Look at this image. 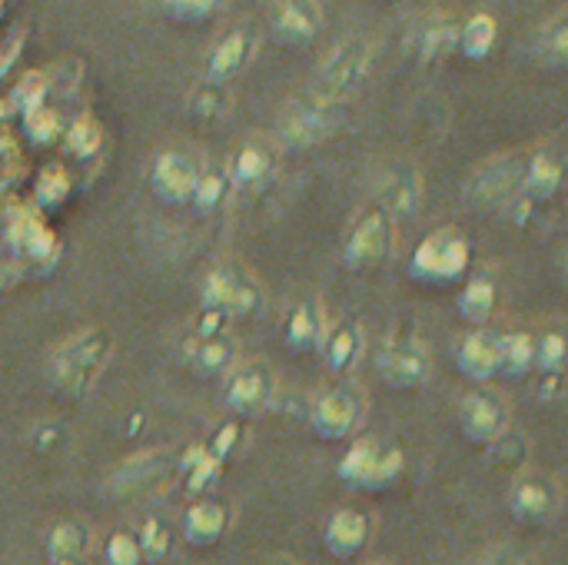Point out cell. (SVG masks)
Instances as JSON below:
<instances>
[{"label": "cell", "mask_w": 568, "mask_h": 565, "mask_svg": "<svg viewBox=\"0 0 568 565\" xmlns=\"http://www.w3.org/2000/svg\"><path fill=\"white\" fill-rule=\"evenodd\" d=\"M376 63V43L369 37H346L339 40L326 60L316 67V77L306 90V100L343 107L346 97L359 93V87L369 80Z\"/></svg>", "instance_id": "cell-1"}, {"label": "cell", "mask_w": 568, "mask_h": 565, "mask_svg": "<svg viewBox=\"0 0 568 565\" xmlns=\"http://www.w3.org/2000/svg\"><path fill=\"white\" fill-rule=\"evenodd\" d=\"M113 356V336L103 326L83 330L77 336H70L50 360V376L53 386L63 396H83L93 390V383L100 380V373L106 370Z\"/></svg>", "instance_id": "cell-2"}, {"label": "cell", "mask_w": 568, "mask_h": 565, "mask_svg": "<svg viewBox=\"0 0 568 565\" xmlns=\"http://www.w3.org/2000/svg\"><path fill=\"white\" fill-rule=\"evenodd\" d=\"M336 473H339V480H346L356 490L383 493V490H393L403 480L406 456H403V450L396 443H389L383 436H363L346 450Z\"/></svg>", "instance_id": "cell-3"}, {"label": "cell", "mask_w": 568, "mask_h": 565, "mask_svg": "<svg viewBox=\"0 0 568 565\" xmlns=\"http://www.w3.org/2000/svg\"><path fill=\"white\" fill-rule=\"evenodd\" d=\"M469 263H473L469 236L456 226H439V230H429L413 250L409 276L429 286H446V283L463 280Z\"/></svg>", "instance_id": "cell-4"}, {"label": "cell", "mask_w": 568, "mask_h": 565, "mask_svg": "<svg viewBox=\"0 0 568 565\" xmlns=\"http://www.w3.org/2000/svg\"><path fill=\"white\" fill-rule=\"evenodd\" d=\"M366 416V396L356 383H336L323 390L310 406V430L323 443H339L359 430Z\"/></svg>", "instance_id": "cell-5"}, {"label": "cell", "mask_w": 568, "mask_h": 565, "mask_svg": "<svg viewBox=\"0 0 568 565\" xmlns=\"http://www.w3.org/2000/svg\"><path fill=\"white\" fill-rule=\"evenodd\" d=\"M339 127H343V107H329L316 100L290 103L276 120V143L286 150H310L329 140L333 133H339Z\"/></svg>", "instance_id": "cell-6"}, {"label": "cell", "mask_w": 568, "mask_h": 565, "mask_svg": "<svg viewBox=\"0 0 568 565\" xmlns=\"http://www.w3.org/2000/svg\"><path fill=\"white\" fill-rule=\"evenodd\" d=\"M7 240H10V256L20 263L23 273L27 270L50 273L60 263L63 246L40 213H13L7 223Z\"/></svg>", "instance_id": "cell-7"}, {"label": "cell", "mask_w": 568, "mask_h": 565, "mask_svg": "<svg viewBox=\"0 0 568 565\" xmlns=\"http://www.w3.org/2000/svg\"><path fill=\"white\" fill-rule=\"evenodd\" d=\"M379 376L393 390H419L433 373V353L416 336H393L379 346L376 356Z\"/></svg>", "instance_id": "cell-8"}, {"label": "cell", "mask_w": 568, "mask_h": 565, "mask_svg": "<svg viewBox=\"0 0 568 565\" xmlns=\"http://www.w3.org/2000/svg\"><path fill=\"white\" fill-rule=\"evenodd\" d=\"M509 420H513V410L506 403V396L493 393V390H473L463 396L459 403V430L466 436V443L473 446H493L499 436L509 433Z\"/></svg>", "instance_id": "cell-9"}, {"label": "cell", "mask_w": 568, "mask_h": 565, "mask_svg": "<svg viewBox=\"0 0 568 565\" xmlns=\"http://www.w3.org/2000/svg\"><path fill=\"white\" fill-rule=\"evenodd\" d=\"M200 170H203V163L190 150H163L150 167V190L166 206L190 203Z\"/></svg>", "instance_id": "cell-10"}, {"label": "cell", "mask_w": 568, "mask_h": 565, "mask_svg": "<svg viewBox=\"0 0 568 565\" xmlns=\"http://www.w3.org/2000/svg\"><path fill=\"white\" fill-rule=\"evenodd\" d=\"M260 306V286L233 266H216L203 280V310H216L226 320L250 316Z\"/></svg>", "instance_id": "cell-11"}, {"label": "cell", "mask_w": 568, "mask_h": 565, "mask_svg": "<svg viewBox=\"0 0 568 565\" xmlns=\"http://www.w3.org/2000/svg\"><path fill=\"white\" fill-rule=\"evenodd\" d=\"M273 390H276L273 370L263 360H256V363L233 366L226 373L223 400H226V406L236 416H256V413H263L273 403Z\"/></svg>", "instance_id": "cell-12"}, {"label": "cell", "mask_w": 568, "mask_h": 565, "mask_svg": "<svg viewBox=\"0 0 568 565\" xmlns=\"http://www.w3.org/2000/svg\"><path fill=\"white\" fill-rule=\"evenodd\" d=\"M389 250H393V220L379 206H373L369 213H363L353 223L343 256L353 270H359V266H373V263L386 260Z\"/></svg>", "instance_id": "cell-13"}, {"label": "cell", "mask_w": 568, "mask_h": 565, "mask_svg": "<svg viewBox=\"0 0 568 565\" xmlns=\"http://www.w3.org/2000/svg\"><path fill=\"white\" fill-rule=\"evenodd\" d=\"M176 473V460L166 453V450H150V453H136L130 460H123L113 473H110V483H106V493L110 496H140L146 490H153L163 476Z\"/></svg>", "instance_id": "cell-14"}, {"label": "cell", "mask_w": 568, "mask_h": 565, "mask_svg": "<svg viewBox=\"0 0 568 565\" xmlns=\"http://www.w3.org/2000/svg\"><path fill=\"white\" fill-rule=\"evenodd\" d=\"M523 160L516 157H493L486 160L466 183V196L476 206H503L516 190H523Z\"/></svg>", "instance_id": "cell-15"}, {"label": "cell", "mask_w": 568, "mask_h": 565, "mask_svg": "<svg viewBox=\"0 0 568 565\" xmlns=\"http://www.w3.org/2000/svg\"><path fill=\"white\" fill-rule=\"evenodd\" d=\"M559 509V493L546 476H519L509 490V513L519 526H546Z\"/></svg>", "instance_id": "cell-16"}, {"label": "cell", "mask_w": 568, "mask_h": 565, "mask_svg": "<svg viewBox=\"0 0 568 565\" xmlns=\"http://www.w3.org/2000/svg\"><path fill=\"white\" fill-rule=\"evenodd\" d=\"M323 3L316 0H286L276 3L270 13V30L273 40L283 47H303L310 43L320 30H323Z\"/></svg>", "instance_id": "cell-17"}, {"label": "cell", "mask_w": 568, "mask_h": 565, "mask_svg": "<svg viewBox=\"0 0 568 565\" xmlns=\"http://www.w3.org/2000/svg\"><path fill=\"white\" fill-rule=\"evenodd\" d=\"M369 539H373V519L363 509H336L323 529V549L339 563L366 553Z\"/></svg>", "instance_id": "cell-18"}, {"label": "cell", "mask_w": 568, "mask_h": 565, "mask_svg": "<svg viewBox=\"0 0 568 565\" xmlns=\"http://www.w3.org/2000/svg\"><path fill=\"white\" fill-rule=\"evenodd\" d=\"M253 50H256V37H253L250 27H233V30H226V33L213 43V50H210V57H206V83L226 87V80H233V77L250 63Z\"/></svg>", "instance_id": "cell-19"}, {"label": "cell", "mask_w": 568, "mask_h": 565, "mask_svg": "<svg viewBox=\"0 0 568 565\" xmlns=\"http://www.w3.org/2000/svg\"><path fill=\"white\" fill-rule=\"evenodd\" d=\"M376 196H379V210L389 216V220H399V216H409L419 210V200H423V176L416 167L409 163H396L383 173L379 186H376Z\"/></svg>", "instance_id": "cell-20"}, {"label": "cell", "mask_w": 568, "mask_h": 565, "mask_svg": "<svg viewBox=\"0 0 568 565\" xmlns=\"http://www.w3.org/2000/svg\"><path fill=\"white\" fill-rule=\"evenodd\" d=\"M180 533H183V539H186L193 549H213V546L230 533V509H226V503L196 500V503L183 513Z\"/></svg>", "instance_id": "cell-21"}, {"label": "cell", "mask_w": 568, "mask_h": 565, "mask_svg": "<svg viewBox=\"0 0 568 565\" xmlns=\"http://www.w3.org/2000/svg\"><path fill=\"white\" fill-rule=\"evenodd\" d=\"M283 336H286V346L293 353H313L323 346L326 340V316H323V306L316 300H300L290 316H286V326H283Z\"/></svg>", "instance_id": "cell-22"}, {"label": "cell", "mask_w": 568, "mask_h": 565, "mask_svg": "<svg viewBox=\"0 0 568 565\" xmlns=\"http://www.w3.org/2000/svg\"><path fill=\"white\" fill-rule=\"evenodd\" d=\"M459 373L473 383H489L493 376H499V346H496V333L476 330L459 343L456 353Z\"/></svg>", "instance_id": "cell-23"}, {"label": "cell", "mask_w": 568, "mask_h": 565, "mask_svg": "<svg viewBox=\"0 0 568 565\" xmlns=\"http://www.w3.org/2000/svg\"><path fill=\"white\" fill-rule=\"evenodd\" d=\"M273 167H276V153L270 143L263 140H250L236 150L233 163H230V183L243 186V190H260L270 176H273Z\"/></svg>", "instance_id": "cell-24"}, {"label": "cell", "mask_w": 568, "mask_h": 565, "mask_svg": "<svg viewBox=\"0 0 568 565\" xmlns=\"http://www.w3.org/2000/svg\"><path fill=\"white\" fill-rule=\"evenodd\" d=\"M47 559L50 565L63 563H87L90 549H93V533L87 523L80 519H67V523H57L50 533H47Z\"/></svg>", "instance_id": "cell-25"}, {"label": "cell", "mask_w": 568, "mask_h": 565, "mask_svg": "<svg viewBox=\"0 0 568 565\" xmlns=\"http://www.w3.org/2000/svg\"><path fill=\"white\" fill-rule=\"evenodd\" d=\"M562 176L566 167L556 153L542 150L536 153L526 167H523V193L529 203H549L559 190H562Z\"/></svg>", "instance_id": "cell-26"}, {"label": "cell", "mask_w": 568, "mask_h": 565, "mask_svg": "<svg viewBox=\"0 0 568 565\" xmlns=\"http://www.w3.org/2000/svg\"><path fill=\"white\" fill-rule=\"evenodd\" d=\"M233 343L226 336H213V340H203V336H186L183 340V360L203 373V376H220V373H230L233 370Z\"/></svg>", "instance_id": "cell-27"}, {"label": "cell", "mask_w": 568, "mask_h": 565, "mask_svg": "<svg viewBox=\"0 0 568 565\" xmlns=\"http://www.w3.org/2000/svg\"><path fill=\"white\" fill-rule=\"evenodd\" d=\"M363 353V330L353 323V320H339L333 330H326V340H323V356H326V366L333 373H346L356 366Z\"/></svg>", "instance_id": "cell-28"}, {"label": "cell", "mask_w": 568, "mask_h": 565, "mask_svg": "<svg viewBox=\"0 0 568 565\" xmlns=\"http://www.w3.org/2000/svg\"><path fill=\"white\" fill-rule=\"evenodd\" d=\"M499 40V20L486 10H476L459 30H456V47L466 60H486Z\"/></svg>", "instance_id": "cell-29"}, {"label": "cell", "mask_w": 568, "mask_h": 565, "mask_svg": "<svg viewBox=\"0 0 568 565\" xmlns=\"http://www.w3.org/2000/svg\"><path fill=\"white\" fill-rule=\"evenodd\" d=\"M496 296H499V290H496V283L489 276H483V273L469 276L463 293H459V300H456L459 316L466 323H473V326H483L493 316V310H496Z\"/></svg>", "instance_id": "cell-30"}, {"label": "cell", "mask_w": 568, "mask_h": 565, "mask_svg": "<svg viewBox=\"0 0 568 565\" xmlns=\"http://www.w3.org/2000/svg\"><path fill=\"white\" fill-rule=\"evenodd\" d=\"M176 473H180L186 493H196L200 496V493H206L220 480L223 466L206 453V446H190L183 456H176Z\"/></svg>", "instance_id": "cell-31"}, {"label": "cell", "mask_w": 568, "mask_h": 565, "mask_svg": "<svg viewBox=\"0 0 568 565\" xmlns=\"http://www.w3.org/2000/svg\"><path fill=\"white\" fill-rule=\"evenodd\" d=\"M63 147L73 160H93L103 147V127L97 117L80 113L63 127Z\"/></svg>", "instance_id": "cell-32"}, {"label": "cell", "mask_w": 568, "mask_h": 565, "mask_svg": "<svg viewBox=\"0 0 568 565\" xmlns=\"http://www.w3.org/2000/svg\"><path fill=\"white\" fill-rule=\"evenodd\" d=\"M499 376H526L532 373V353L536 340L529 333H499Z\"/></svg>", "instance_id": "cell-33"}, {"label": "cell", "mask_w": 568, "mask_h": 565, "mask_svg": "<svg viewBox=\"0 0 568 565\" xmlns=\"http://www.w3.org/2000/svg\"><path fill=\"white\" fill-rule=\"evenodd\" d=\"M73 193V176H70V170L63 167V163H43L40 167V173H37V180H33V200L43 206V210H53V206H60L67 196Z\"/></svg>", "instance_id": "cell-34"}, {"label": "cell", "mask_w": 568, "mask_h": 565, "mask_svg": "<svg viewBox=\"0 0 568 565\" xmlns=\"http://www.w3.org/2000/svg\"><path fill=\"white\" fill-rule=\"evenodd\" d=\"M133 539H136L143 565H160L173 549V526L163 516H150Z\"/></svg>", "instance_id": "cell-35"}, {"label": "cell", "mask_w": 568, "mask_h": 565, "mask_svg": "<svg viewBox=\"0 0 568 565\" xmlns=\"http://www.w3.org/2000/svg\"><path fill=\"white\" fill-rule=\"evenodd\" d=\"M23 133H27V140L37 143V147L57 143V140L63 137V117H60V110H57V107H47V103L27 110V113H23Z\"/></svg>", "instance_id": "cell-36"}, {"label": "cell", "mask_w": 568, "mask_h": 565, "mask_svg": "<svg viewBox=\"0 0 568 565\" xmlns=\"http://www.w3.org/2000/svg\"><path fill=\"white\" fill-rule=\"evenodd\" d=\"M536 53L546 63H566L568 60V17L559 10L552 20H546L536 33Z\"/></svg>", "instance_id": "cell-37"}, {"label": "cell", "mask_w": 568, "mask_h": 565, "mask_svg": "<svg viewBox=\"0 0 568 565\" xmlns=\"http://www.w3.org/2000/svg\"><path fill=\"white\" fill-rule=\"evenodd\" d=\"M566 356V333H562V330H552V333H546V336L536 340L532 370H539V376H562Z\"/></svg>", "instance_id": "cell-38"}, {"label": "cell", "mask_w": 568, "mask_h": 565, "mask_svg": "<svg viewBox=\"0 0 568 565\" xmlns=\"http://www.w3.org/2000/svg\"><path fill=\"white\" fill-rule=\"evenodd\" d=\"M456 50V27L439 17V20H429L423 30H419V57L423 60H443L446 53Z\"/></svg>", "instance_id": "cell-39"}, {"label": "cell", "mask_w": 568, "mask_h": 565, "mask_svg": "<svg viewBox=\"0 0 568 565\" xmlns=\"http://www.w3.org/2000/svg\"><path fill=\"white\" fill-rule=\"evenodd\" d=\"M226 186H230V180H226V173H223V170L203 167V170H200V180H196V186H193V196H190V203H193L196 210L210 213V210H216V206L223 203V196H226Z\"/></svg>", "instance_id": "cell-40"}, {"label": "cell", "mask_w": 568, "mask_h": 565, "mask_svg": "<svg viewBox=\"0 0 568 565\" xmlns=\"http://www.w3.org/2000/svg\"><path fill=\"white\" fill-rule=\"evenodd\" d=\"M226 103H230L226 87H216V83H206V80H203V83L193 90V97H190V117L200 120V123L216 120V117L226 113Z\"/></svg>", "instance_id": "cell-41"}, {"label": "cell", "mask_w": 568, "mask_h": 565, "mask_svg": "<svg viewBox=\"0 0 568 565\" xmlns=\"http://www.w3.org/2000/svg\"><path fill=\"white\" fill-rule=\"evenodd\" d=\"M47 93H50V90H47L43 73H40V70H30V73H23V77L17 80V87L10 90L7 103H10V110H13V113H20V117H23L27 110L40 107Z\"/></svg>", "instance_id": "cell-42"}, {"label": "cell", "mask_w": 568, "mask_h": 565, "mask_svg": "<svg viewBox=\"0 0 568 565\" xmlns=\"http://www.w3.org/2000/svg\"><path fill=\"white\" fill-rule=\"evenodd\" d=\"M160 10H163V17H170L176 23H203V20L216 17L223 7L216 0H170Z\"/></svg>", "instance_id": "cell-43"}, {"label": "cell", "mask_w": 568, "mask_h": 565, "mask_svg": "<svg viewBox=\"0 0 568 565\" xmlns=\"http://www.w3.org/2000/svg\"><path fill=\"white\" fill-rule=\"evenodd\" d=\"M103 565H143L136 539L130 533H113L103 543Z\"/></svg>", "instance_id": "cell-44"}, {"label": "cell", "mask_w": 568, "mask_h": 565, "mask_svg": "<svg viewBox=\"0 0 568 565\" xmlns=\"http://www.w3.org/2000/svg\"><path fill=\"white\" fill-rule=\"evenodd\" d=\"M240 440H243V430H240V423H226V426H220L203 446H206V453L220 463V466H226V460L236 453V446H240Z\"/></svg>", "instance_id": "cell-45"}, {"label": "cell", "mask_w": 568, "mask_h": 565, "mask_svg": "<svg viewBox=\"0 0 568 565\" xmlns=\"http://www.w3.org/2000/svg\"><path fill=\"white\" fill-rule=\"evenodd\" d=\"M226 316L216 313V310H203L193 323V336H203V340H213V336H226Z\"/></svg>", "instance_id": "cell-46"}, {"label": "cell", "mask_w": 568, "mask_h": 565, "mask_svg": "<svg viewBox=\"0 0 568 565\" xmlns=\"http://www.w3.org/2000/svg\"><path fill=\"white\" fill-rule=\"evenodd\" d=\"M20 47H23V33L0 40V80H3V77L10 73V67L17 63V57H20Z\"/></svg>", "instance_id": "cell-47"}, {"label": "cell", "mask_w": 568, "mask_h": 565, "mask_svg": "<svg viewBox=\"0 0 568 565\" xmlns=\"http://www.w3.org/2000/svg\"><path fill=\"white\" fill-rule=\"evenodd\" d=\"M20 276H23L20 263H17L13 256H0V300L20 283Z\"/></svg>", "instance_id": "cell-48"}, {"label": "cell", "mask_w": 568, "mask_h": 565, "mask_svg": "<svg viewBox=\"0 0 568 565\" xmlns=\"http://www.w3.org/2000/svg\"><path fill=\"white\" fill-rule=\"evenodd\" d=\"M483 565H523V559L516 553H509V549H496Z\"/></svg>", "instance_id": "cell-49"}, {"label": "cell", "mask_w": 568, "mask_h": 565, "mask_svg": "<svg viewBox=\"0 0 568 565\" xmlns=\"http://www.w3.org/2000/svg\"><path fill=\"white\" fill-rule=\"evenodd\" d=\"M63 565H87V563H63Z\"/></svg>", "instance_id": "cell-50"}, {"label": "cell", "mask_w": 568, "mask_h": 565, "mask_svg": "<svg viewBox=\"0 0 568 565\" xmlns=\"http://www.w3.org/2000/svg\"><path fill=\"white\" fill-rule=\"evenodd\" d=\"M0 17H3V3H0Z\"/></svg>", "instance_id": "cell-51"}, {"label": "cell", "mask_w": 568, "mask_h": 565, "mask_svg": "<svg viewBox=\"0 0 568 565\" xmlns=\"http://www.w3.org/2000/svg\"><path fill=\"white\" fill-rule=\"evenodd\" d=\"M369 565H389V563H369Z\"/></svg>", "instance_id": "cell-52"}]
</instances>
